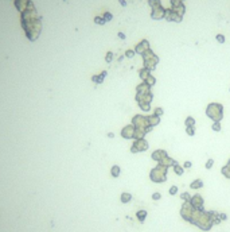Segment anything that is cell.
Listing matches in <instances>:
<instances>
[{"label": "cell", "mask_w": 230, "mask_h": 232, "mask_svg": "<svg viewBox=\"0 0 230 232\" xmlns=\"http://www.w3.org/2000/svg\"><path fill=\"white\" fill-rule=\"evenodd\" d=\"M206 116L213 122H221L223 119V105L221 103H209L206 107Z\"/></svg>", "instance_id": "obj_1"}, {"label": "cell", "mask_w": 230, "mask_h": 232, "mask_svg": "<svg viewBox=\"0 0 230 232\" xmlns=\"http://www.w3.org/2000/svg\"><path fill=\"white\" fill-rule=\"evenodd\" d=\"M167 171H168V167H166V166L157 163V166L151 170V173H149V178H151L152 182L162 184V182H164V181H167Z\"/></svg>", "instance_id": "obj_2"}, {"label": "cell", "mask_w": 230, "mask_h": 232, "mask_svg": "<svg viewBox=\"0 0 230 232\" xmlns=\"http://www.w3.org/2000/svg\"><path fill=\"white\" fill-rule=\"evenodd\" d=\"M141 57H143V63H144V68H147L148 70H155L156 66H157V63H159V57L155 54V53L151 50V49H148L147 52H144L143 54H141Z\"/></svg>", "instance_id": "obj_3"}, {"label": "cell", "mask_w": 230, "mask_h": 232, "mask_svg": "<svg viewBox=\"0 0 230 232\" xmlns=\"http://www.w3.org/2000/svg\"><path fill=\"white\" fill-rule=\"evenodd\" d=\"M148 148H149V143L145 138H143V139H133V143L131 146V153L132 154H137V153L147 151Z\"/></svg>", "instance_id": "obj_4"}, {"label": "cell", "mask_w": 230, "mask_h": 232, "mask_svg": "<svg viewBox=\"0 0 230 232\" xmlns=\"http://www.w3.org/2000/svg\"><path fill=\"white\" fill-rule=\"evenodd\" d=\"M132 124L136 127V128H140V130H144L149 127V123H148V116H144V115H135L132 118Z\"/></svg>", "instance_id": "obj_5"}, {"label": "cell", "mask_w": 230, "mask_h": 232, "mask_svg": "<svg viewBox=\"0 0 230 232\" xmlns=\"http://www.w3.org/2000/svg\"><path fill=\"white\" fill-rule=\"evenodd\" d=\"M194 210H195V208L191 205V203H190V201H184V204L182 205V209H180V215H182V217L186 221H189L190 223Z\"/></svg>", "instance_id": "obj_6"}, {"label": "cell", "mask_w": 230, "mask_h": 232, "mask_svg": "<svg viewBox=\"0 0 230 232\" xmlns=\"http://www.w3.org/2000/svg\"><path fill=\"white\" fill-rule=\"evenodd\" d=\"M135 100L137 101V104H151L153 100V93L148 92V93H136L135 96Z\"/></svg>", "instance_id": "obj_7"}, {"label": "cell", "mask_w": 230, "mask_h": 232, "mask_svg": "<svg viewBox=\"0 0 230 232\" xmlns=\"http://www.w3.org/2000/svg\"><path fill=\"white\" fill-rule=\"evenodd\" d=\"M135 130H136V127H135L132 123L125 125V127H123V130H121V137H123L124 139H133Z\"/></svg>", "instance_id": "obj_8"}, {"label": "cell", "mask_w": 230, "mask_h": 232, "mask_svg": "<svg viewBox=\"0 0 230 232\" xmlns=\"http://www.w3.org/2000/svg\"><path fill=\"white\" fill-rule=\"evenodd\" d=\"M190 203H191V205H193L195 209L203 210V199H202V196H200V194L193 196L191 200H190Z\"/></svg>", "instance_id": "obj_9"}, {"label": "cell", "mask_w": 230, "mask_h": 232, "mask_svg": "<svg viewBox=\"0 0 230 232\" xmlns=\"http://www.w3.org/2000/svg\"><path fill=\"white\" fill-rule=\"evenodd\" d=\"M166 8H163L162 6H159V7H155L152 8V12H151V16H152V19H156V20H159V19H163L164 15H166Z\"/></svg>", "instance_id": "obj_10"}, {"label": "cell", "mask_w": 230, "mask_h": 232, "mask_svg": "<svg viewBox=\"0 0 230 232\" xmlns=\"http://www.w3.org/2000/svg\"><path fill=\"white\" fill-rule=\"evenodd\" d=\"M167 155H168L167 151L163 150V148H159V150H155V151L152 153V154H151V158H152L153 161H156V162L159 163L160 161H162L163 158H166Z\"/></svg>", "instance_id": "obj_11"}, {"label": "cell", "mask_w": 230, "mask_h": 232, "mask_svg": "<svg viewBox=\"0 0 230 232\" xmlns=\"http://www.w3.org/2000/svg\"><path fill=\"white\" fill-rule=\"evenodd\" d=\"M148 49H149V42L144 39V41H141L139 45H136V47H135V53L141 55L144 52H147Z\"/></svg>", "instance_id": "obj_12"}, {"label": "cell", "mask_w": 230, "mask_h": 232, "mask_svg": "<svg viewBox=\"0 0 230 232\" xmlns=\"http://www.w3.org/2000/svg\"><path fill=\"white\" fill-rule=\"evenodd\" d=\"M148 92H151V86L145 81H143L141 84H139L136 86V93H148Z\"/></svg>", "instance_id": "obj_13"}, {"label": "cell", "mask_w": 230, "mask_h": 232, "mask_svg": "<svg viewBox=\"0 0 230 232\" xmlns=\"http://www.w3.org/2000/svg\"><path fill=\"white\" fill-rule=\"evenodd\" d=\"M159 163H160V165H163V166H166V167H172L175 163H178V162H176V159H172L171 157H168V155H167V157L162 159Z\"/></svg>", "instance_id": "obj_14"}, {"label": "cell", "mask_w": 230, "mask_h": 232, "mask_svg": "<svg viewBox=\"0 0 230 232\" xmlns=\"http://www.w3.org/2000/svg\"><path fill=\"white\" fill-rule=\"evenodd\" d=\"M148 123L151 127H156V125L160 123V116H157V115L152 114V115H149L148 116Z\"/></svg>", "instance_id": "obj_15"}, {"label": "cell", "mask_w": 230, "mask_h": 232, "mask_svg": "<svg viewBox=\"0 0 230 232\" xmlns=\"http://www.w3.org/2000/svg\"><path fill=\"white\" fill-rule=\"evenodd\" d=\"M149 74H151V70H148L147 68H141L140 70H139V77L141 78V81H145L147 80V77H148Z\"/></svg>", "instance_id": "obj_16"}, {"label": "cell", "mask_w": 230, "mask_h": 232, "mask_svg": "<svg viewBox=\"0 0 230 232\" xmlns=\"http://www.w3.org/2000/svg\"><path fill=\"white\" fill-rule=\"evenodd\" d=\"M172 10H174L178 15H180V16H183L184 12H186V7H184V4H183V3H180V4H178V6H175V7H172Z\"/></svg>", "instance_id": "obj_17"}, {"label": "cell", "mask_w": 230, "mask_h": 232, "mask_svg": "<svg viewBox=\"0 0 230 232\" xmlns=\"http://www.w3.org/2000/svg\"><path fill=\"white\" fill-rule=\"evenodd\" d=\"M106 76V72H102L101 74H98V76H93L92 77V81L96 82V84H102V81H104V77Z\"/></svg>", "instance_id": "obj_18"}, {"label": "cell", "mask_w": 230, "mask_h": 232, "mask_svg": "<svg viewBox=\"0 0 230 232\" xmlns=\"http://www.w3.org/2000/svg\"><path fill=\"white\" fill-rule=\"evenodd\" d=\"M145 131L144 130H140V128H136L135 130V135H133V139H143V138H145Z\"/></svg>", "instance_id": "obj_19"}, {"label": "cell", "mask_w": 230, "mask_h": 232, "mask_svg": "<svg viewBox=\"0 0 230 232\" xmlns=\"http://www.w3.org/2000/svg\"><path fill=\"white\" fill-rule=\"evenodd\" d=\"M203 186V181L202 180H194L191 184H190V188L191 189H200Z\"/></svg>", "instance_id": "obj_20"}, {"label": "cell", "mask_w": 230, "mask_h": 232, "mask_svg": "<svg viewBox=\"0 0 230 232\" xmlns=\"http://www.w3.org/2000/svg\"><path fill=\"white\" fill-rule=\"evenodd\" d=\"M120 173H121V169H120V166L115 165V166H112V170H111V174H112V177H119Z\"/></svg>", "instance_id": "obj_21"}, {"label": "cell", "mask_w": 230, "mask_h": 232, "mask_svg": "<svg viewBox=\"0 0 230 232\" xmlns=\"http://www.w3.org/2000/svg\"><path fill=\"white\" fill-rule=\"evenodd\" d=\"M172 167H174V171H175V174H176V176H183V173H184V169H183V167L179 165V163H175Z\"/></svg>", "instance_id": "obj_22"}, {"label": "cell", "mask_w": 230, "mask_h": 232, "mask_svg": "<svg viewBox=\"0 0 230 232\" xmlns=\"http://www.w3.org/2000/svg\"><path fill=\"white\" fill-rule=\"evenodd\" d=\"M184 125L186 127H195V119L193 116H187L184 120Z\"/></svg>", "instance_id": "obj_23"}, {"label": "cell", "mask_w": 230, "mask_h": 232, "mask_svg": "<svg viewBox=\"0 0 230 232\" xmlns=\"http://www.w3.org/2000/svg\"><path fill=\"white\" fill-rule=\"evenodd\" d=\"M136 217L139 219V221H141V223H143V221L145 220V217H147V210L140 209L137 213H136Z\"/></svg>", "instance_id": "obj_24"}, {"label": "cell", "mask_w": 230, "mask_h": 232, "mask_svg": "<svg viewBox=\"0 0 230 232\" xmlns=\"http://www.w3.org/2000/svg\"><path fill=\"white\" fill-rule=\"evenodd\" d=\"M131 200H132V194L131 193H123L121 194V203H124V204H126V203H129Z\"/></svg>", "instance_id": "obj_25"}, {"label": "cell", "mask_w": 230, "mask_h": 232, "mask_svg": "<svg viewBox=\"0 0 230 232\" xmlns=\"http://www.w3.org/2000/svg\"><path fill=\"white\" fill-rule=\"evenodd\" d=\"M221 173H222V176H225L226 178H230V166L225 165L222 169H221Z\"/></svg>", "instance_id": "obj_26"}, {"label": "cell", "mask_w": 230, "mask_h": 232, "mask_svg": "<svg viewBox=\"0 0 230 232\" xmlns=\"http://www.w3.org/2000/svg\"><path fill=\"white\" fill-rule=\"evenodd\" d=\"M145 82H147V84H148L149 86H151V88H152L153 85L156 84V78H155V76H153V74H149L148 77H147V80H145Z\"/></svg>", "instance_id": "obj_27"}, {"label": "cell", "mask_w": 230, "mask_h": 232, "mask_svg": "<svg viewBox=\"0 0 230 232\" xmlns=\"http://www.w3.org/2000/svg\"><path fill=\"white\" fill-rule=\"evenodd\" d=\"M139 107H140V109L143 111V112H145V114L152 109V108H151V104H139Z\"/></svg>", "instance_id": "obj_28"}, {"label": "cell", "mask_w": 230, "mask_h": 232, "mask_svg": "<svg viewBox=\"0 0 230 232\" xmlns=\"http://www.w3.org/2000/svg\"><path fill=\"white\" fill-rule=\"evenodd\" d=\"M221 122H213V125H211V130L215 131V132H219L221 131Z\"/></svg>", "instance_id": "obj_29"}, {"label": "cell", "mask_w": 230, "mask_h": 232, "mask_svg": "<svg viewBox=\"0 0 230 232\" xmlns=\"http://www.w3.org/2000/svg\"><path fill=\"white\" fill-rule=\"evenodd\" d=\"M186 134L189 137H194L195 135V127H186Z\"/></svg>", "instance_id": "obj_30"}, {"label": "cell", "mask_w": 230, "mask_h": 232, "mask_svg": "<svg viewBox=\"0 0 230 232\" xmlns=\"http://www.w3.org/2000/svg\"><path fill=\"white\" fill-rule=\"evenodd\" d=\"M148 4H149V6H151L152 8L162 6V3H160V0H148Z\"/></svg>", "instance_id": "obj_31"}, {"label": "cell", "mask_w": 230, "mask_h": 232, "mask_svg": "<svg viewBox=\"0 0 230 232\" xmlns=\"http://www.w3.org/2000/svg\"><path fill=\"white\" fill-rule=\"evenodd\" d=\"M213 166H214V159H213V158H209V159H207V162L204 163V167H206L207 170H210Z\"/></svg>", "instance_id": "obj_32"}, {"label": "cell", "mask_w": 230, "mask_h": 232, "mask_svg": "<svg viewBox=\"0 0 230 232\" xmlns=\"http://www.w3.org/2000/svg\"><path fill=\"white\" fill-rule=\"evenodd\" d=\"M153 114L155 115H157V116H163V114H164V109L162 107H156L155 109H153Z\"/></svg>", "instance_id": "obj_33"}, {"label": "cell", "mask_w": 230, "mask_h": 232, "mask_svg": "<svg viewBox=\"0 0 230 232\" xmlns=\"http://www.w3.org/2000/svg\"><path fill=\"white\" fill-rule=\"evenodd\" d=\"M180 199H182L183 201H190V200H191V196H190V193L184 192V193H182V194H180Z\"/></svg>", "instance_id": "obj_34"}, {"label": "cell", "mask_w": 230, "mask_h": 232, "mask_svg": "<svg viewBox=\"0 0 230 232\" xmlns=\"http://www.w3.org/2000/svg\"><path fill=\"white\" fill-rule=\"evenodd\" d=\"M135 54H136V53H135V50H126V52H125V57H126V58H133Z\"/></svg>", "instance_id": "obj_35"}, {"label": "cell", "mask_w": 230, "mask_h": 232, "mask_svg": "<svg viewBox=\"0 0 230 232\" xmlns=\"http://www.w3.org/2000/svg\"><path fill=\"white\" fill-rule=\"evenodd\" d=\"M215 39H217L219 43H225V37H223L222 34H218V35L215 37Z\"/></svg>", "instance_id": "obj_36"}, {"label": "cell", "mask_w": 230, "mask_h": 232, "mask_svg": "<svg viewBox=\"0 0 230 232\" xmlns=\"http://www.w3.org/2000/svg\"><path fill=\"white\" fill-rule=\"evenodd\" d=\"M176 192H178V186H175L174 185V186H171L170 188V194L171 196H175L176 194Z\"/></svg>", "instance_id": "obj_37"}, {"label": "cell", "mask_w": 230, "mask_h": 232, "mask_svg": "<svg viewBox=\"0 0 230 232\" xmlns=\"http://www.w3.org/2000/svg\"><path fill=\"white\" fill-rule=\"evenodd\" d=\"M152 199L157 201V200H160V199H162V194H160V193H157V192H155V193H153V194H152Z\"/></svg>", "instance_id": "obj_38"}, {"label": "cell", "mask_w": 230, "mask_h": 232, "mask_svg": "<svg viewBox=\"0 0 230 232\" xmlns=\"http://www.w3.org/2000/svg\"><path fill=\"white\" fill-rule=\"evenodd\" d=\"M191 166H193V163L190 162V161H186V162L183 163V169H190Z\"/></svg>", "instance_id": "obj_39"}, {"label": "cell", "mask_w": 230, "mask_h": 232, "mask_svg": "<svg viewBox=\"0 0 230 232\" xmlns=\"http://www.w3.org/2000/svg\"><path fill=\"white\" fill-rule=\"evenodd\" d=\"M112 59H113V54H112V52H109L106 54V62H112Z\"/></svg>", "instance_id": "obj_40"}, {"label": "cell", "mask_w": 230, "mask_h": 232, "mask_svg": "<svg viewBox=\"0 0 230 232\" xmlns=\"http://www.w3.org/2000/svg\"><path fill=\"white\" fill-rule=\"evenodd\" d=\"M106 22L104 18H96V23H98V24H104V23Z\"/></svg>", "instance_id": "obj_41"}, {"label": "cell", "mask_w": 230, "mask_h": 232, "mask_svg": "<svg viewBox=\"0 0 230 232\" xmlns=\"http://www.w3.org/2000/svg\"><path fill=\"white\" fill-rule=\"evenodd\" d=\"M104 19L106 20V22H108V20H111V19H112V14H109V12H105V14H104Z\"/></svg>", "instance_id": "obj_42"}, {"label": "cell", "mask_w": 230, "mask_h": 232, "mask_svg": "<svg viewBox=\"0 0 230 232\" xmlns=\"http://www.w3.org/2000/svg\"><path fill=\"white\" fill-rule=\"evenodd\" d=\"M219 219H221V220H226L227 216L225 213H219Z\"/></svg>", "instance_id": "obj_43"}, {"label": "cell", "mask_w": 230, "mask_h": 232, "mask_svg": "<svg viewBox=\"0 0 230 232\" xmlns=\"http://www.w3.org/2000/svg\"><path fill=\"white\" fill-rule=\"evenodd\" d=\"M119 37H120V38H121V39H125V35H124V34H123V33H120V34H119Z\"/></svg>", "instance_id": "obj_44"}, {"label": "cell", "mask_w": 230, "mask_h": 232, "mask_svg": "<svg viewBox=\"0 0 230 232\" xmlns=\"http://www.w3.org/2000/svg\"><path fill=\"white\" fill-rule=\"evenodd\" d=\"M120 4H121V6H126V3H125V0H120Z\"/></svg>", "instance_id": "obj_45"}, {"label": "cell", "mask_w": 230, "mask_h": 232, "mask_svg": "<svg viewBox=\"0 0 230 232\" xmlns=\"http://www.w3.org/2000/svg\"><path fill=\"white\" fill-rule=\"evenodd\" d=\"M108 137H109V138H115V134H112V132H109V134H108Z\"/></svg>", "instance_id": "obj_46"}, {"label": "cell", "mask_w": 230, "mask_h": 232, "mask_svg": "<svg viewBox=\"0 0 230 232\" xmlns=\"http://www.w3.org/2000/svg\"><path fill=\"white\" fill-rule=\"evenodd\" d=\"M226 165H229V166H230V159H229V161H227V163H226Z\"/></svg>", "instance_id": "obj_47"}, {"label": "cell", "mask_w": 230, "mask_h": 232, "mask_svg": "<svg viewBox=\"0 0 230 232\" xmlns=\"http://www.w3.org/2000/svg\"><path fill=\"white\" fill-rule=\"evenodd\" d=\"M229 91H230V89H229Z\"/></svg>", "instance_id": "obj_48"}]
</instances>
